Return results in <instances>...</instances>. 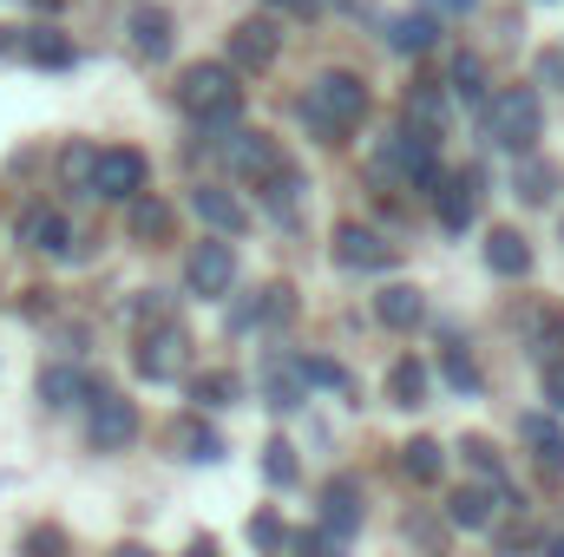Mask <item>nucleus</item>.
Returning a JSON list of instances; mask_svg holds the SVG:
<instances>
[{
    "mask_svg": "<svg viewBox=\"0 0 564 557\" xmlns=\"http://www.w3.org/2000/svg\"><path fill=\"white\" fill-rule=\"evenodd\" d=\"M552 190H558V171L539 164V157H525V164H519V197H525V204H552Z\"/></svg>",
    "mask_w": 564,
    "mask_h": 557,
    "instance_id": "obj_23",
    "label": "nucleus"
},
{
    "mask_svg": "<svg viewBox=\"0 0 564 557\" xmlns=\"http://www.w3.org/2000/svg\"><path fill=\"white\" fill-rule=\"evenodd\" d=\"M270 7H276V13H302V20L315 13V0H270Z\"/></svg>",
    "mask_w": 564,
    "mask_h": 557,
    "instance_id": "obj_38",
    "label": "nucleus"
},
{
    "mask_svg": "<svg viewBox=\"0 0 564 557\" xmlns=\"http://www.w3.org/2000/svg\"><path fill=\"white\" fill-rule=\"evenodd\" d=\"M446 7H453V13H466V7H473V0H446Z\"/></svg>",
    "mask_w": 564,
    "mask_h": 557,
    "instance_id": "obj_41",
    "label": "nucleus"
},
{
    "mask_svg": "<svg viewBox=\"0 0 564 557\" xmlns=\"http://www.w3.org/2000/svg\"><path fill=\"white\" fill-rule=\"evenodd\" d=\"M40 401H46V407H79V401H86V381H79L73 368H46V374H40Z\"/></svg>",
    "mask_w": 564,
    "mask_h": 557,
    "instance_id": "obj_21",
    "label": "nucleus"
},
{
    "mask_svg": "<svg viewBox=\"0 0 564 557\" xmlns=\"http://www.w3.org/2000/svg\"><path fill=\"white\" fill-rule=\"evenodd\" d=\"M20 59H33V66H66V59H73V46H66L59 33H26Z\"/></svg>",
    "mask_w": 564,
    "mask_h": 557,
    "instance_id": "obj_24",
    "label": "nucleus"
},
{
    "mask_svg": "<svg viewBox=\"0 0 564 557\" xmlns=\"http://www.w3.org/2000/svg\"><path fill=\"white\" fill-rule=\"evenodd\" d=\"M263 472H270V485H295V446H289V439H270Z\"/></svg>",
    "mask_w": 564,
    "mask_h": 557,
    "instance_id": "obj_28",
    "label": "nucleus"
},
{
    "mask_svg": "<svg viewBox=\"0 0 564 557\" xmlns=\"http://www.w3.org/2000/svg\"><path fill=\"white\" fill-rule=\"evenodd\" d=\"M132 46H139V53H151V59H164V53H171V13L139 7V13H132Z\"/></svg>",
    "mask_w": 564,
    "mask_h": 557,
    "instance_id": "obj_18",
    "label": "nucleus"
},
{
    "mask_svg": "<svg viewBox=\"0 0 564 557\" xmlns=\"http://www.w3.org/2000/svg\"><path fill=\"white\" fill-rule=\"evenodd\" d=\"M276 20H243L237 33H230V59L243 66V73H263L270 59H276Z\"/></svg>",
    "mask_w": 564,
    "mask_h": 557,
    "instance_id": "obj_12",
    "label": "nucleus"
},
{
    "mask_svg": "<svg viewBox=\"0 0 564 557\" xmlns=\"http://www.w3.org/2000/svg\"><path fill=\"white\" fill-rule=\"evenodd\" d=\"M302 387H308V381H302V368H295V374L276 368V374H270V407H302Z\"/></svg>",
    "mask_w": 564,
    "mask_h": 557,
    "instance_id": "obj_27",
    "label": "nucleus"
},
{
    "mask_svg": "<svg viewBox=\"0 0 564 557\" xmlns=\"http://www.w3.org/2000/svg\"><path fill=\"white\" fill-rule=\"evenodd\" d=\"M433 33H440V26H433L426 13H408V20H394V46H401V53H426V46H433Z\"/></svg>",
    "mask_w": 564,
    "mask_h": 557,
    "instance_id": "obj_25",
    "label": "nucleus"
},
{
    "mask_svg": "<svg viewBox=\"0 0 564 557\" xmlns=\"http://www.w3.org/2000/svg\"><path fill=\"white\" fill-rule=\"evenodd\" d=\"M486 270H492V276H525V270H532V243H525L519 230H492V237H486Z\"/></svg>",
    "mask_w": 564,
    "mask_h": 557,
    "instance_id": "obj_15",
    "label": "nucleus"
},
{
    "mask_svg": "<svg viewBox=\"0 0 564 557\" xmlns=\"http://www.w3.org/2000/svg\"><path fill=\"white\" fill-rule=\"evenodd\" d=\"M433 210H440V223H446V230H466V223H473V210H479V171L446 177V184L433 190Z\"/></svg>",
    "mask_w": 564,
    "mask_h": 557,
    "instance_id": "obj_11",
    "label": "nucleus"
},
{
    "mask_svg": "<svg viewBox=\"0 0 564 557\" xmlns=\"http://www.w3.org/2000/svg\"><path fill=\"white\" fill-rule=\"evenodd\" d=\"M164 230H171V210H164L158 197H151V204L132 197V237H164Z\"/></svg>",
    "mask_w": 564,
    "mask_h": 557,
    "instance_id": "obj_26",
    "label": "nucleus"
},
{
    "mask_svg": "<svg viewBox=\"0 0 564 557\" xmlns=\"http://www.w3.org/2000/svg\"><path fill=\"white\" fill-rule=\"evenodd\" d=\"M453 86H459L466 99H486V86H479V59H473V53H459V59H453Z\"/></svg>",
    "mask_w": 564,
    "mask_h": 557,
    "instance_id": "obj_30",
    "label": "nucleus"
},
{
    "mask_svg": "<svg viewBox=\"0 0 564 557\" xmlns=\"http://www.w3.org/2000/svg\"><path fill=\"white\" fill-rule=\"evenodd\" d=\"M33 7H59V0H33Z\"/></svg>",
    "mask_w": 564,
    "mask_h": 557,
    "instance_id": "obj_42",
    "label": "nucleus"
},
{
    "mask_svg": "<svg viewBox=\"0 0 564 557\" xmlns=\"http://www.w3.org/2000/svg\"><path fill=\"white\" fill-rule=\"evenodd\" d=\"M388 394H394V407H421L426 401V368L421 361H394V368H388Z\"/></svg>",
    "mask_w": 564,
    "mask_h": 557,
    "instance_id": "obj_20",
    "label": "nucleus"
},
{
    "mask_svg": "<svg viewBox=\"0 0 564 557\" xmlns=\"http://www.w3.org/2000/svg\"><path fill=\"white\" fill-rule=\"evenodd\" d=\"M335 263H341V270H388V263H394V243H381V237L361 230V223H341V230H335Z\"/></svg>",
    "mask_w": 564,
    "mask_h": 557,
    "instance_id": "obj_9",
    "label": "nucleus"
},
{
    "mask_svg": "<svg viewBox=\"0 0 564 557\" xmlns=\"http://www.w3.org/2000/svg\"><path fill=\"white\" fill-rule=\"evenodd\" d=\"M184 446H191V459H217V452H224L217 433H184Z\"/></svg>",
    "mask_w": 564,
    "mask_h": 557,
    "instance_id": "obj_36",
    "label": "nucleus"
},
{
    "mask_svg": "<svg viewBox=\"0 0 564 557\" xmlns=\"http://www.w3.org/2000/svg\"><path fill=\"white\" fill-rule=\"evenodd\" d=\"M446 381H453L459 394H473V387H479V368H473V361H466L459 348H446Z\"/></svg>",
    "mask_w": 564,
    "mask_h": 557,
    "instance_id": "obj_31",
    "label": "nucleus"
},
{
    "mask_svg": "<svg viewBox=\"0 0 564 557\" xmlns=\"http://www.w3.org/2000/svg\"><path fill=\"white\" fill-rule=\"evenodd\" d=\"M492 512H499V505H492V492H486V485H459V492L446 499V518H453L459 532H486V525H492Z\"/></svg>",
    "mask_w": 564,
    "mask_h": 557,
    "instance_id": "obj_17",
    "label": "nucleus"
},
{
    "mask_svg": "<svg viewBox=\"0 0 564 557\" xmlns=\"http://www.w3.org/2000/svg\"><path fill=\"white\" fill-rule=\"evenodd\" d=\"M184 348H191L184 328H177V321H158L139 341V374L144 381H177V374H184Z\"/></svg>",
    "mask_w": 564,
    "mask_h": 557,
    "instance_id": "obj_7",
    "label": "nucleus"
},
{
    "mask_svg": "<svg viewBox=\"0 0 564 557\" xmlns=\"http://www.w3.org/2000/svg\"><path fill=\"white\" fill-rule=\"evenodd\" d=\"M177 99H184V112L204 119V125H230V119L243 112V86H237L230 66H191L184 86H177Z\"/></svg>",
    "mask_w": 564,
    "mask_h": 557,
    "instance_id": "obj_3",
    "label": "nucleus"
},
{
    "mask_svg": "<svg viewBox=\"0 0 564 557\" xmlns=\"http://www.w3.org/2000/svg\"><path fill=\"white\" fill-rule=\"evenodd\" d=\"M13 230H20V243H26V250H66V217H59L53 204H26Z\"/></svg>",
    "mask_w": 564,
    "mask_h": 557,
    "instance_id": "obj_14",
    "label": "nucleus"
},
{
    "mask_svg": "<svg viewBox=\"0 0 564 557\" xmlns=\"http://www.w3.org/2000/svg\"><path fill=\"white\" fill-rule=\"evenodd\" d=\"M191 210H197V223H210L217 237H243V230H250V210H243L224 184H197V190H191Z\"/></svg>",
    "mask_w": 564,
    "mask_h": 557,
    "instance_id": "obj_8",
    "label": "nucleus"
},
{
    "mask_svg": "<svg viewBox=\"0 0 564 557\" xmlns=\"http://www.w3.org/2000/svg\"><path fill=\"white\" fill-rule=\"evenodd\" d=\"M466 459H473V466H479V472H486V479L499 485V452H492L486 439H466Z\"/></svg>",
    "mask_w": 564,
    "mask_h": 557,
    "instance_id": "obj_34",
    "label": "nucleus"
},
{
    "mask_svg": "<svg viewBox=\"0 0 564 557\" xmlns=\"http://www.w3.org/2000/svg\"><path fill=\"white\" fill-rule=\"evenodd\" d=\"M295 368H302V381H315V387H348V374H341L335 361H315V354H302Z\"/></svg>",
    "mask_w": 564,
    "mask_h": 557,
    "instance_id": "obj_29",
    "label": "nucleus"
},
{
    "mask_svg": "<svg viewBox=\"0 0 564 557\" xmlns=\"http://www.w3.org/2000/svg\"><path fill=\"white\" fill-rule=\"evenodd\" d=\"M295 551L302 557H341V538H335V532H302Z\"/></svg>",
    "mask_w": 564,
    "mask_h": 557,
    "instance_id": "obj_33",
    "label": "nucleus"
},
{
    "mask_svg": "<svg viewBox=\"0 0 564 557\" xmlns=\"http://www.w3.org/2000/svg\"><path fill=\"white\" fill-rule=\"evenodd\" d=\"M545 394H552V407H564V361H545Z\"/></svg>",
    "mask_w": 564,
    "mask_h": 557,
    "instance_id": "obj_37",
    "label": "nucleus"
},
{
    "mask_svg": "<svg viewBox=\"0 0 564 557\" xmlns=\"http://www.w3.org/2000/svg\"><path fill=\"white\" fill-rule=\"evenodd\" d=\"M355 525H361V485H355V479H328V485H322V532H335V538L348 545Z\"/></svg>",
    "mask_w": 564,
    "mask_h": 557,
    "instance_id": "obj_10",
    "label": "nucleus"
},
{
    "mask_svg": "<svg viewBox=\"0 0 564 557\" xmlns=\"http://www.w3.org/2000/svg\"><path fill=\"white\" fill-rule=\"evenodd\" d=\"M86 433H93L99 452H119V446H132V433H139V407H132L126 394H93V419H86Z\"/></svg>",
    "mask_w": 564,
    "mask_h": 557,
    "instance_id": "obj_6",
    "label": "nucleus"
},
{
    "mask_svg": "<svg viewBox=\"0 0 564 557\" xmlns=\"http://www.w3.org/2000/svg\"><path fill=\"white\" fill-rule=\"evenodd\" d=\"M197 401H210V407H230V401H237V374H210V381L197 387Z\"/></svg>",
    "mask_w": 564,
    "mask_h": 557,
    "instance_id": "obj_32",
    "label": "nucleus"
},
{
    "mask_svg": "<svg viewBox=\"0 0 564 557\" xmlns=\"http://www.w3.org/2000/svg\"><path fill=\"white\" fill-rule=\"evenodd\" d=\"M250 545H282V525L270 518V512H257V518H250Z\"/></svg>",
    "mask_w": 564,
    "mask_h": 557,
    "instance_id": "obj_35",
    "label": "nucleus"
},
{
    "mask_svg": "<svg viewBox=\"0 0 564 557\" xmlns=\"http://www.w3.org/2000/svg\"><path fill=\"white\" fill-rule=\"evenodd\" d=\"M335 7H355V0H335Z\"/></svg>",
    "mask_w": 564,
    "mask_h": 557,
    "instance_id": "obj_43",
    "label": "nucleus"
},
{
    "mask_svg": "<svg viewBox=\"0 0 564 557\" xmlns=\"http://www.w3.org/2000/svg\"><path fill=\"white\" fill-rule=\"evenodd\" d=\"M375 315H381L388 328H421L426 302H421V288H408V282H388V288L375 295Z\"/></svg>",
    "mask_w": 564,
    "mask_h": 557,
    "instance_id": "obj_16",
    "label": "nucleus"
},
{
    "mask_svg": "<svg viewBox=\"0 0 564 557\" xmlns=\"http://www.w3.org/2000/svg\"><path fill=\"white\" fill-rule=\"evenodd\" d=\"M401 466H408V479L433 485L440 466H446V452H440V439H408V446H401Z\"/></svg>",
    "mask_w": 564,
    "mask_h": 557,
    "instance_id": "obj_22",
    "label": "nucleus"
},
{
    "mask_svg": "<svg viewBox=\"0 0 564 557\" xmlns=\"http://www.w3.org/2000/svg\"><path fill=\"white\" fill-rule=\"evenodd\" d=\"M519 433H525V446H532L539 472H545V479H564V433H558V426H552L545 414H525V419H519Z\"/></svg>",
    "mask_w": 564,
    "mask_h": 557,
    "instance_id": "obj_13",
    "label": "nucleus"
},
{
    "mask_svg": "<svg viewBox=\"0 0 564 557\" xmlns=\"http://www.w3.org/2000/svg\"><path fill=\"white\" fill-rule=\"evenodd\" d=\"M119 557H151V551H139V545H126V551H119Z\"/></svg>",
    "mask_w": 564,
    "mask_h": 557,
    "instance_id": "obj_40",
    "label": "nucleus"
},
{
    "mask_svg": "<svg viewBox=\"0 0 564 557\" xmlns=\"http://www.w3.org/2000/svg\"><path fill=\"white\" fill-rule=\"evenodd\" d=\"M361 119H368V86H361L355 73H322V79L302 92V125H308L315 139L341 144L348 132H361Z\"/></svg>",
    "mask_w": 564,
    "mask_h": 557,
    "instance_id": "obj_1",
    "label": "nucleus"
},
{
    "mask_svg": "<svg viewBox=\"0 0 564 557\" xmlns=\"http://www.w3.org/2000/svg\"><path fill=\"white\" fill-rule=\"evenodd\" d=\"M184 557H217V545H210V538H204V545H191V551Z\"/></svg>",
    "mask_w": 564,
    "mask_h": 557,
    "instance_id": "obj_39",
    "label": "nucleus"
},
{
    "mask_svg": "<svg viewBox=\"0 0 564 557\" xmlns=\"http://www.w3.org/2000/svg\"><path fill=\"white\" fill-rule=\"evenodd\" d=\"M184 282H191V295H224V288L237 282V250H230L224 237H204V243L184 256Z\"/></svg>",
    "mask_w": 564,
    "mask_h": 557,
    "instance_id": "obj_5",
    "label": "nucleus"
},
{
    "mask_svg": "<svg viewBox=\"0 0 564 557\" xmlns=\"http://www.w3.org/2000/svg\"><path fill=\"white\" fill-rule=\"evenodd\" d=\"M486 139L499 144V151H512V157H525L539 132H545V106H539V92L532 86H506V92H492L486 99Z\"/></svg>",
    "mask_w": 564,
    "mask_h": 557,
    "instance_id": "obj_2",
    "label": "nucleus"
},
{
    "mask_svg": "<svg viewBox=\"0 0 564 557\" xmlns=\"http://www.w3.org/2000/svg\"><path fill=\"white\" fill-rule=\"evenodd\" d=\"M144 177H151V164H144V151H132V144H106L93 157V197H106V204H132L144 190Z\"/></svg>",
    "mask_w": 564,
    "mask_h": 557,
    "instance_id": "obj_4",
    "label": "nucleus"
},
{
    "mask_svg": "<svg viewBox=\"0 0 564 557\" xmlns=\"http://www.w3.org/2000/svg\"><path fill=\"white\" fill-rule=\"evenodd\" d=\"M408 125L426 132V139L446 132V99H440V86H414V92H408Z\"/></svg>",
    "mask_w": 564,
    "mask_h": 557,
    "instance_id": "obj_19",
    "label": "nucleus"
}]
</instances>
